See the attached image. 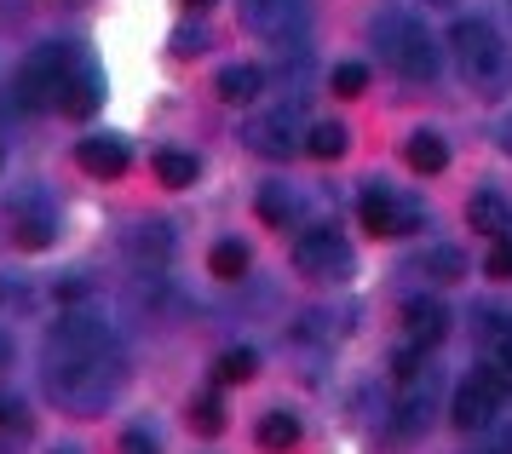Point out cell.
Listing matches in <instances>:
<instances>
[{
	"label": "cell",
	"mask_w": 512,
	"mask_h": 454,
	"mask_svg": "<svg viewBox=\"0 0 512 454\" xmlns=\"http://www.w3.org/2000/svg\"><path fill=\"white\" fill-rule=\"evenodd\" d=\"M185 6H190V12H208L213 0H185Z\"/></svg>",
	"instance_id": "cell-36"
},
{
	"label": "cell",
	"mask_w": 512,
	"mask_h": 454,
	"mask_svg": "<svg viewBox=\"0 0 512 454\" xmlns=\"http://www.w3.org/2000/svg\"><path fill=\"white\" fill-rule=\"evenodd\" d=\"M484 368L495 374V386L512 397V328H507V322H489V357H484Z\"/></svg>",
	"instance_id": "cell-17"
},
{
	"label": "cell",
	"mask_w": 512,
	"mask_h": 454,
	"mask_svg": "<svg viewBox=\"0 0 512 454\" xmlns=\"http://www.w3.org/2000/svg\"><path fill=\"white\" fill-rule=\"evenodd\" d=\"M208 265H213L219 282H236V276L248 271V248H242V242H219V248L208 253Z\"/></svg>",
	"instance_id": "cell-22"
},
{
	"label": "cell",
	"mask_w": 512,
	"mask_h": 454,
	"mask_svg": "<svg viewBox=\"0 0 512 454\" xmlns=\"http://www.w3.org/2000/svg\"><path fill=\"white\" fill-rule=\"evenodd\" d=\"M24 426H29L24 403L18 397H0V432H24Z\"/></svg>",
	"instance_id": "cell-30"
},
{
	"label": "cell",
	"mask_w": 512,
	"mask_h": 454,
	"mask_svg": "<svg viewBox=\"0 0 512 454\" xmlns=\"http://www.w3.org/2000/svg\"><path fill=\"white\" fill-rule=\"evenodd\" d=\"M501 397H507V391L495 386V374H489V368H472L461 386H455V409H449V420H455L461 432H484L489 420L501 414Z\"/></svg>",
	"instance_id": "cell-6"
},
{
	"label": "cell",
	"mask_w": 512,
	"mask_h": 454,
	"mask_svg": "<svg viewBox=\"0 0 512 454\" xmlns=\"http://www.w3.org/2000/svg\"><path fill=\"white\" fill-rule=\"evenodd\" d=\"M190 426H202V432H225V403L219 397H196V409H190Z\"/></svg>",
	"instance_id": "cell-28"
},
{
	"label": "cell",
	"mask_w": 512,
	"mask_h": 454,
	"mask_svg": "<svg viewBox=\"0 0 512 454\" xmlns=\"http://www.w3.org/2000/svg\"><path fill=\"white\" fill-rule=\"evenodd\" d=\"M501 150H507V156H512V115H507V121H501Z\"/></svg>",
	"instance_id": "cell-35"
},
{
	"label": "cell",
	"mask_w": 512,
	"mask_h": 454,
	"mask_svg": "<svg viewBox=\"0 0 512 454\" xmlns=\"http://www.w3.org/2000/svg\"><path fill=\"white\" fill-rule=\"evenodd\" d=\"M438 6H443V0H438Z\"/></svg>",
	"instance_id": "cell-37"
},
{
	"label": "cell",
	"mask_w": 512,
	"mask_h": 454,
	"mask_svg": "<svg viewBox=\"0 0 512 454\" xmlns=\"http://www.w3.org/2000/svg\"><path fill=\"white\" fill-rule=\"evenodd\" d=\"M196 173H202V161L185 156V150H162L156 156V179L173 184V190H185V184H196Z\"/></svg>",
	"instance_id": "cell-20"
},
{
	"label": "cell",
	"mask_w": 512,
	"mask_h": 454,
	"mask_svg": "<svg viewBox=\"0 0 512 454\" xmlns=\"http://www.w3.org/2000/svg\"><path fill=\"white\" fill-rule=\"evenodd\" d=\"M328 87L340 92V98H357V92L369 87V69L363 64H334L328 69Z\"/></svg>",
	"instance_id": "cell-27"
},
{
	"label": "cell",
	"mask_w": 512,
	"mask_h": 454,
	"mask_svg": "<svg viewBox=\"0 0 512 454\" xmlns=\"http://www.w3.org/2000/svg\"><path fill=\"white\" fill-rule=\"evenodd\" d=\"M213 87H219V98H225V104H254L259 87H265V75H259V64H225Z\"/></svg>",
	"instance_id": "cell-15"
},
{
	"label": "cell",
	"mask_w": 512,
	"mask_h": 454,
	"mask_svg": "<svg viewBox=\"0 0 512 454\" xmlns=\"http://www.w3.org/2000/svg\"><path fill=\"white\" fill-rule=\"evenodd\" d=\"M121 454H162V449H156V437L144 426H133V432H121Z\"/></svg>",
	"instance_id": "cell-31"
},
{
	"label": "cell",
	"mask_w": 512,
	"mask_h": 454,
	"mask_svg": "<svg viewBox=\"0 0 512 454\" xmlns=\"http://www.w3.org/2000/svg\"><path fill=\"white\" fill-rule=\"evenodd\" d=\"M403 334H409V345H438L443 334H449L443 299H409V305H403Z\"/></svg>",
	"instance_id": "cell-12"
},
{
	"label": "cell",
	"mask_w": 512,
	"mask_h": 454,
	"mask_svg": "<svg viewBox=\"0 0 512 454\" xmlns=\"http://www.w3.org/2000/svg\"><path fill=\"white\" fill-rule=\"evenodd\" d=\"M98 98H104V75H98L93 58H81V64L70 69V81H64V98H58V110L81 121V115H93V110H98Z\"/></svg>",
	"instance_id": "cell-11"
},
{
	"label": "cell",
	"mask_w": 512,
	"mask_h": 454,
	"mask_svg": "<svg viewBox=\"0 0 512 454\" xmlns=\"http://www.w3.org/2000/svg\"><path fill=\"white\" fill-rule=\"evenodd\" d=\"M426 420H432V368H420L415 380H403L397 409H392V432L397 437H415Z\"/></svg>",
	"instance_id": "cell-10"
},
{
	"label": "cell",
	"mask_w": 512,
	"mask_h": 454,
	"mask_svg": "<svg viewBox=\"0 0 512 454\" xmlns=\"http://www.w3.org/2000/svg\"><path fill=\"white\" fill-rule=\"evenodd\" d=\"M472 454H512V414H495L484 432H478Z\"/></svg>",
	"instance_id": "cell-24"
},
{
	"label": "cell",
	"mask_w": 512,
	"mask_h": 454,
	"mask_svg": "<svg viewBox=\"0 0 512 454\" xmlns=\"http://www.w3.org/2000/svg\"><path fill=\"white\" fill-rule=\"evenodd\" d=\"M420 271L438 276V282H455V276L466 271V259L455 248H432V253H420Z\"/></svg>",
	"instance_id": "cell-26"
},
{
	"label": "cell",
	"mask_w": 512,
	"mask_h": 454,
	"mask_svg": "<svg viewBox=\"0 0 512 454\" xmlns=\"http://www.w3.org/2000/svg\"><path fill=\"white\" fill-rule=\"evenodd\" d=\"M242 6V23L265 35V41H294L305 35V23H311V6L305 0H236Z\"/></svg>",
	"instance_id": "cell-7"
},
{
	"label": "cell",
	"mask_w": 512,
	"mask_h": 454,
	"mask_svg": "<svg viewBox=\"0 0 512 454\" xmlns=\"http://www.w3.org/2000/svg\"><path fill=\"white\" fill-rule=\"evenodd\" d=\"M455 64H461L472 92H507L512 87V46L501 41V29L489 18H461L449 29Z\"/></svg>",
	"instance_id": "cell-2"
},
{
	"label": "cell",
	"mask_w": 512,
	"mask_h": 454,
	"mask_svg": "<svg viewBox=\"0 0 512 454\" xmlns=\"http://www.w3.org/2000/svg\"><path fill=\"white\" fill-rule=\"evenodd\" d=\"M288 213H294L288 184H265V190H259V219H265V225H288Z\"/></svg>",
	"instance_id": "cell-25"
},
{
	"label": "cell",
	"mask_w": 512,
	"mask_h": 454,
	"mask_svg": "<svg viewBox=\"0 0 512 454\" xmlns=\"http://www.w3.org/2000/svg\"><path fill=\"white\" fill-rule=\"evenodd\" d=\"M374 46H380V58L403 75V81H438L443 69V52L432 41V29L409 12H380L374 18Z\"/></svg>",
	"instance_id": "cell-3"
},
{
	"label": "cell",
	"mask_w": 512,
	"mask_h": 454,
	"mask_svg": "<svg viewBox=\"0 0 512 454\" xmlns=\"http://www.w3.org/2000/svg\"><path fill=\"white\" fill-rule=\"evenodd\" d=\"M300 443V420L288 409H271V414H259V449H271V454H282V449H294Z\"/></svg>",
	"instance_id": "cell-18"
},
{
	"label": "cell",
	"mask_w": 512,
	"mask_h": 454,
	"mask_svg": "<svg viewBox=\"0 0 512 454\" xmlns=\"http://www.w3.org/2000/svg\"><path fill=\"white\" fill-rule=\"evenodd\" d=\"M202 46H208V35H202V29H179V35H173V52H179V58L202 52Z\"/></svg>",
	"instance_id": "cell-32"
},
{
	"label": "cell",
	"mask_w": 512,
	"mask_h": 454,
	"mask_svg": "<svg viewBox=\"0 0 512 454\" xmlns=\"http://www.w3.org/2000/svg\"><path fill=\"white\" fill-rule=\"evenodd\" d=\"M259 357L248 351V345H236V351H225L219 357V386H242V380H254Z\"/></svg>",
	"instance_id": "cell-23"
},
{
	"label": "cell",
	"mask_w": 512,
	"mask_h": 454,
	"mask_svg": "<svg viewBox=\"0 0 512 454\" xmlns=\"http://www.w3.org/2000/svg\"><path fill=\"white\" fill-rule=\"evenodd\" d=\"M75 64H81V52L64 46V41L35 46V52L24 58V69H18V104H24V110H47V104H58Z\"/></svg>",
	"instance_id": "cell-4"
},
{
	"label": "cell",
	"mask_w": 512,
	"mask_h": 454,
	"mask_svg": "<svg viewBox=\"0 0 512 454\" xmlns=\"http://www.w3.org/2000/svg\"><path fill=\"white\" fill-rule=\"evenodd\" d=\"M466 219H472V230H484V236H507L512 230V207L495 196V190H478L472 202H466Z\"/></svg>",
	"instance_id": "cell-16"
},
{
	"label": "cell",
	"mask_w": 512,
	"mask_h": 454,
	"mask_svg": "<svg viewBox=\"0 0 512 454\" xmlns=\"http://www.w3.org/2000/svg\"><path fill=\"white\" fill-rule=\"evenodd\" d=\"M6 225L24 248H47L52 230H58V207L47 202V190H18L12 207H6Z\"/></svg>",
	"instance_id": "cell-8"
},
{
	"label": "cell",
	"mask_w": 512,
	"mask_h": 454,
	"mask_svg": "<svg viewBox=\"0 0 512 454\" xmlns=\"http://www.w3.org/2000/svg\"><path fill=\"white\" fill-rule=\"evenodd\" d=\"M357 219H363L369 236H403V230L420 225V207L397 202L386 184H369V190H363V202H357Z\"/></svg>",
	"instance_id": "cell-9"
},
{
	"label": "cell",
	"mask_w": 512,
	"mask_h": 454,
	"mask_svg": "<svg viewBox=\"0 0 512 454\" xmlns=\"http://www.w3.org/2000/svg\"><path fill=\"white\" fill-rule=\"evenodd\" d=\"M75 161L93 173V179H121L127 173V144L121 138H81V150H75Z\"/></svg>",
	"instance_id": "cell-13"
},
{
	"label": "cell",
	"mask_w": 512,
	"mask_h": 454,
	"mask_svg": "<svg viewBox=\"0 0 512 454\" xmlns=\"http://www.w3.org/2000/svg\"><path fill=\"white\" fill-rule=\"evenodd\" d=\"M6 299H12V305H24V288H18V282H0V305H6Z\"/></svg>",
	"instance_id": "cell-33"
},
{
	"label": "cell",
	"mask_w": 512,
	"mask_h": 454,
	"mask_svg": "<svg viewBox=\"0 0 512 454\" xmlns=\"http://www.w3.org/2000/svg\"><path fill=\"white\" fill-rule=\"evenodd\" d=\"M346 144H351V133L340 127V121H323V127H311V133H305V150H311L317 161L346 156Z\"/></svg>",
	"instance_id": "cell-21"
},
{
	"label": "cell",
	"mask_w": 512,
	"mask_h": 454,
	"mask_svg": "<svg viewBox=\"0 0 512 454\" xmlns=\"http://www.w3.org/2000/svg\"><path fill=\"white\" fill-rule=\"evenodd\" d=\"M248 144H254L259 156H288L294 150V115L277 110V115H265V121H254L248 127Z\"/></svg>",
	"instance_id": "cell-14"
},
{
	"label": "cell",
	"mask_w": 512,
	"mask_h": 454,
	"mask_svg": "<svg viewBox=\"0 0 512 454\" xmlns=\"http://www.w3.org/2000/svg\"><path fill=\"white\" fill-rule=\"evenodd\" d=\"M403 156H409L415 173H443V167H449V144H443L438 133H426V127H420V133L409 138V150H403Z\"/></svg>",
	"instance_id": "cell-19"
},
{
	"label": "cell",
	"mask_w": 512,
	"mask_h": 454,
	"mask_svg": "<svg viewBox=\"0 0 512 454\" xmlns=\"http://www.w3.org/2000/svg\"><path fill=\"white\" fill-rule=\"evenodd\" d=\"M121 380H127V368H121L116 345H98V351H47V391L75 414H98L121 391Z\"/></svg>",
	"instance_id": "cell-1"
},
{
	"label": "cell",
	"mask_w": 512,
	"mask_h": 454,
	"mask_svg": "<svg viewBox=\"0 0 512 454\" xmlns=\"http://www.w3.org/2000/svg\"><path fill=\"white\" fill-rule=\"evenodd\" d=\"M495 282H512V236H495V248H489V265H484Z\"/></svg>",
	"instance_id": "cell-29"
},
{
	"label": "cell",
	"mask_w": 512,
	"mask_h": 454,
	"mask_svg": "<svg viewBox=\"0 0 512 454\" xmlns=\"http://www.w3.org/2000/svg\"><path fill=\"white\" fill-rule=\"evenodd\" d=\"M294 265H300V276H311V282H346L351 276V248L346 236L334 225H311L294 236Z\"/></svg>",
	"instance_id": "cell-5"
},
{
	"label": "cell",
	"mask_w": 512,
	"mask_h": 454,
	"mask_svg": "<svg viewBox=\"0 0 512 454\" xmlns=\"http://www.w3.org/2000/svg\"><path fill=\"white\" fill-rule=\"evenodd\" d=\"M12 363V334H6V328H0V368Z\"/></svg>",
	"instance_id": "cell-34"
}]
</instances>
